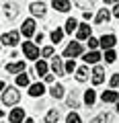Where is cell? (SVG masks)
Here are the masks:
<instances>
[{"label": "cell", "instance_id": "e575fe53", "mask_svg": "<svg viewBox=\"0 0 119 123\" xmlns=\"http://www.w3.org/2000/svg\"><path fill=\"white\" fill-rule=\"evenodd\" d=\"M53 80H56V76H53V74H47V76H45V82H49V84H51Z\"/></svg>", "mask_w": 119, "mask_h": 123}, {"label": "cell", "instance_id": "8992f818", "mask_svg": "<svg viewBox=\"0 0 119 123\" xmlns=\"http://www.w3.org/2000/svg\"><path fill=\"white\" fill-rule=\"evenodd\" d=\"M8 121L10 123H23V121H25V109H21V107L13 109L10 115H8Z\"/></svg>", "mask_w": 119, "mask_h": 123}, {"label": "cell", "instance_id": "44dd1931", "mask_svg": "<svg viewBox=\"0 0 119 123\" xmlns=\"http://www.w3.org/2000/svg\"><path fill=\"white\" fill-rule=\"evenodd\" d=\"M109 18H111V12H109L107 8H103V10H99V12H97V18H94V21L101 25V23H107Z\"/></svg>", "mask_w": 119, "mask_h": 123}, {"label": "cell", "instance_id": "60d3db41", "mask_svg": "<svg viewBox=\"0 0 119 123\" xmlns=\"http://www.w3.org/2000/svg\"><path fill=\"white\" fill-rule=\"evenodd\" d=\"M2 115H4V111H2V109H0V117H2Z\"/></svg>", "mask_w": 119, "mask_h": 123}, {"label": "cell", "instance_id": "277c9868", "mask_svg": "<svg viewBox=\"0 0 119 123\" xmlns=\"http://www.w3.org/2000/svg\"><path fill=\"white\" fill-rule=\"evenodd\" d=\"M19 37H21L19 31H8V33H4V35L0 37V41L4 45H8V47H14V45L19 43Z\"/></svg>", "mask_w": 119, "mask_h": 123}, {"label": "cell", "instance_id": "4316f807", "mask_svg": "<svg viewBox=\"0 0 119 123\" xmlns=\"http://www.w3.org/2000/svg\"><path fill=\"white\" fill-rule=\"evenodd\" d=\"M115 60H117V53H115L113 49H107V51H105V62H107V64H113Z\"/></svg>", "mask_w": 119, "mask_h": 123}, {"label": "cell", "instance_id": "3957f363", "mask_svg": "<svg viewBox=\"0 0 119 123\" xmlns=\"http://www.w3.org/2000/svg\"><path fill=\"white\" fill-rule=\"evenodd\" d=\"M23 53H25L27 60H37V57H39V49H37V45L31 43V41H25V43H23Z\"/></svg>", "mask_w": 119, "mask_h": 123}, {"label": "cell", "instance_id": "ac0fdd59", "mask_svg": "<svg viewBox=\"0 0 119 123\" xmlns=\"http://www.w3.org/2000/svg\"><path fill=\"white\" fill-rule=\"evenodd\" d=\"M49 94H51L53 98H64V86L62 84H53L51 90H49Z\"/></svg>", "mask_w": 119, "mask_h": 123}, {"label": "cell", "instance_id": "8fae6325", "mask_svg": "<svg viewBox=\"0 0 119 123\" xmlns=\"http://www.w3.org/2000/svg\"><path fill=\"white\" fill-rule=\"evenodd\" d=\"M25 70V60H19V62H13V64H8L6 66V72H10V74H21V72Z\"/></svg>", "mask_w": 119, "mask_h": 123}, {"label": "cell", "instance_id": "74e56055", "mask_svg": "<svg viewBox=\"0 0 119 123\" xmlns=\"http://www.w3.org/2000/svg\"><path fill=\"white\" fill-rule=\"evenodd\" d=\"M82 17H84V21H90V17H93V14L88 12V10H84V14H82Z\"/></svg>", "mask_w": 119, "mask_h": 123}, {"label": "cell", "instance_id": "7a4b0ae2", "mask_svg": "<svg viewBox=\"0 0 119 123\" xmlns=\"http://www.w3.org/2000/svg\"><path fill=\"white\" fill-rule=\"evenodd\" d=\"M64 55L66 57H78V55H82V43H78V41H72V43H68L66 45V49H64Z\"/></svg>", "mask_w": 119, "mask_h": 123}, {"label": "cell", "instance_id": "6da1fadb", "mask_svg": "<svg viewBox=\"0 0 119 123\" xmlns=\"http://www.w3.org/2000/svg\"><path fill=\"white\" fill-rule=\"evenodd\" d=\"M21 101V92L17 90L14 86H6V90H2V103L6 107H13Z\"/></svg>", "mask_w": 119, "mask_h": 123}, {"label": "cell", "instance_id": "d590c367", "mask_svg": "<svg viewBox=\"0 0 119 123\" xmlns=\"http://www.w3.org/2000/svg\"><path fill=\"white\" fill-rule=\"evenodd\" d=\"M113 17H117V18H119V2L115 4V8H113Z\"/></svg>", "mask_w": 119, "mask_h": 123}, {"label": "cell", "instance_id": "83f0119b", "mask_svg": "<svg viewBox=\"0 0 119 123\" xmlns=\"http://www.w3.org/2000/svg\"><path fill=\"white\" fill-rule=\"evenodd\" d=\"M90 123H111V115H107V113L105 115H99V117H94Z\"/></svg>", "mask_w": 119, "mask_h": 123}, {"label": "cell", "instance_id": "f1b7e54d", "mask_svg": "<svg viewBox=\"0 0 119 123\" xmlns=\"http://www.w3.org/2000/svg\"><path fill=\"white\" fill-rule=\"evenodd\" d=\"M66 123H82V121H80V115L78 113H70L66 117Z\"/></svg>", "mask_w": 119, "mask_h": 123}, {"label": "cell", "instance_id": "52a82bcc", "mask_svg": "<svg viewBox=\"0 0 119 123\" xmlns=\"http://www.w3.org/2000/svg\"><path fill=\"white\" fill-rule=\"evenodd\" d=\"M103 80H105V68L97 64L94 70H93V84H94V86H99V84H103Z\"/></svg>", "mask_w": 119, "mask_h": 123}, {"label": "cell", "instance_id": "ba28073f", "mask_svg": "<svg viewBox=\"0 0 119 123\" xmlns=\"http://www.w3.org/2000/svg\"><path fill=\"white\" fill-rule=\"evenodd\" d=\"M21 33H23L25 37L35 35V21H33V18H27V21L23 23V27H21Z\"/></svg>", "mask_w": 119, "mask_h": 123}, {"label": "cell", "instance_id": "e0dca14e", "mask_svg": "<svg viewBox=\"0 0 119 123\" xmlns=\"http://www.w3.org/2000/svg\"><path fill=\"white\" fill-rule=\"evenodd\" d=\"M82 60L86 62V64H94V66H97L99 60H101V53H99V51H88V53H84Z\"/></svg>", "mask_w": 119, "mask_h": 123}, {"label": "cell", "instance_id": "9a60e30c", "mask_svg": "<svg viewBox=\"0 0 119 123\" xmlns=\"http://www.w3.org/2000/svg\"><path fill=\"white\" fill-rule=\"evenodd\" d=\"M101 101L103 103H119V94L115 90H105L101 94Z\"/></svg>", "mask_w": 119, "mask_h": 123}, {"label": "cell", "instance_id": "836d02e7", "mask_svg": "<svg viewBox=\"0 0 119 123\" xmlns=\"http://www.w3.org/2000/svg\"><path fill=\"white\" fill-rule=\"evenodd\" d=\"M97 45H99V39H94V37H90V39H88V47L93 49V51H94V47H97Z\"/></svg>", "mask_w": 119, "mask_h": 123}, {"label": "cell", "instance_id": "30bf717a", "mask_svg": "<svg viewBox=\"0 0 119 123\" xmlns=\"http://www.w3.org/2000/svg\"><path fill=\"white\" fill-rule=\"evenodd\" d=\"M76 35H78V39H80V41L90 39V27H88V23H82V25H78V29H76Z\"/></svg>", "mask_w": 119, "mask_h": 123}, {"label": "cell", "instance_id": "4fadbf2b", "mask_svg": "<svg viewBox=\"0 0 119 123\" xmlns=\"http://www.w3.org/2000/svg\"><path fill=\"white\" fill-rule=\"evenodd\" d=\"M51 70H53L56 76H64V64H62V60H60L57 55L51 57Z\"/></svg>", "mask_w": 119, "mask_h": 123}, {"label": "cell", "instance_id": "f35d334b", "mask_svg": "<svg viewBox=\"0 0 119 123\" xmlns=\"http://www.w3.org/2000/svg\"><path fill=\"white\" fill-rule=\"evenodd\" d=\"M4 90V82H2V80H0V92Z\"/></svg>", "mask_w": 119, "mask_h": 123}, {"label": "cell", "instance_id": "603a6c76", "mask_svg": "<svg viewBox=\"0 0 119 123\" xmlns=\"http://www.w3.org/2000/svg\"><path fill=\"white\" fill-rule=\"evenodd\" d=\"M57 119H60V111H56V109L47 111V115H45V123H57Z\"/></svg>", "mask_w": 119, "mask_h": 123}, {"label": "cell", "instance_id": "4dcf8cb0", "mask_svg": "<svg viewBox=\"0 0 119 123\" xmlns=\"http://www.w3.org/2000/svg\"><path fill=\"white\" fill-rule=\"evenodd\" d=\"M66 103H68V107H72V109H76V107H78V98H76V94H70Z\"/></svg>", "mask_w": 119, "mask_h": 123}, {"label": "cell", "instance_id": "d6986e66", "mask_svg": "<svg viewBox=\"0 0 119 123\" xmlns=\"http://www.w3.org/2000/svg\"><path fill=\"white\" fill-rule=\"evenodd\" d=\"M94 101H97V92H94L93 88L84 90V103H86V105H94Z\"/></svg>", "mask_w": 119, "mask_h": 123}, {"label": "cell", "instance_id": "5b68a950", "mask_svg": "<svg viewBox=\"0 0 119 123\" xmlns=\"http://www.w3.org/2000/svg\"><path fill=\"white\" fill-rule=\"evenodd\" d=\"M115 43H117V37H115V35H103L101 39H99V45H101L105 51H107V49H113Z\"/></svg>", "mask_w": 119, "mask_h": 123}, {"label": "cell", "instance_id": "7402d4cb", "mask_svg": "<svg viewBox=\"0 0 119 123\" xmlns=\"http://www.w3.org/2000/svg\"><path fill=\"white\" fill-rule=\"evenodd\" d=\"M35 72L39 76H47V62H43V60H39L35 64Z\"/></svg>", "mask_w": 119, "mask_h": 123}, {"label": "cell", "instance_id": "ffe728a7", "mask_svg": "<svg viewBox=\"0 0 119 123\" xmlns=\"http://www.w3.org/2000/svg\"><path fill=\"white\" fill-rule=\"evenodd\" d=\"M76 80H78V82H86L88 80V68L86 66H82V68L76 70Z\"/></svg>", "mask_w": 119, "mask_h": 123}, {"label": "cell", "instance_id": "d6a6232c", "mask_svg": "<svg viewBox=\"0 0 119 123\" xmlns=\"http://www.w3.org/2000/svg\"><path fill=\"white\" fill-rule=\"evenodd\" d=\"M117 86H119V74H113V76H111V90L117 88Z\"/></svg>", "mask_w": 119, "mask_h": 123}, {"label": "cell", "instance_id": "cb8c5ba5", "mask_svg": "<svg viewBox=\"0 0 119 123\" xmlns=\"http://www.w3.org/2000/svg\"><path fill=\"white\" fill-rule=\"evenodd\" d=\"M17 86H31V82H29V76H27L25 72H21V74L17 76Z\"/></svg>", "mask_w": 119, "mask_h": 123}, {"label": "cell", "instance_id": "ab89813d", "mask_svg": "<svg viewBox=\"0 0 119 123\" xmlns=\"http://www.w3.org/2000/svg\"><path fill=\"white\" fill-rule=\"evenodd\" d=\"M23 123H35V121H33V119H25Z\"/></svg>", "mask_w": 119, "mask_h": 123}, {"label": "cell", "instance_id": "5bb4252c", "mask_svg": "<svg viewBox=\"0 0 119 123\" xmlns=\"http://www.w3.org/2000/svg\"><path fill=\"white\" fill-rule=\"evenodd\" d=\"M51 6L57 10V12H68V10L72 8V4L68 2V0H53V2H51Z\"/></svg>", "mask_w": 119, "mask_h": 123}, {"label": "cell", "instance_id": "484cf974", "mask_svg": "<svg viewBox=\"0 0 119 123\" xmlns=\"http://www.w3.org/2000/svg\"><path fill=\"white\" fill-rule=\"evenodd\" d=\"M78 29V21L76 18H68L66 21V33H72V31Z\"/></svg>", "mask_w": 119, "mask_h": 123}, {"label": "cell", "instance_id": "7c38bea8", "mask_svg": "<svg viewBox=\"0 0 119 123\" xmlns=\"http://www.w3.org/2000/svg\"><path fill=\"white\" fill-rule=\"evenodd\" d=\"M33 17H45V2H31L29 4Z\"/></svg>", "mask_w": 119, "mask_h": 123}, {"label": "cell", "instance_id": "d4e9b609", "mask_svg": "<svg viewBox=\"0 0 119 123\" xmlns=\"http://www.w3.org/2000/svg\"><path fill=\"white\" fill-rule=\"evenodd\" d=\"M49 37H51L53 43H60V41H62V37H64V31H62V29H53Z\"/></svg>", "mask_w": 119, "mask_h": 123}, {"label": "cell", "instance_id": "9c48e42d", "mask_svg": "<svg viewBox=\"0 0 119 123\" xmlns=\"http://www.w3.org/2000/svg\"><path fill=\"white\" fill-rule=\"evenodd\" d=\"M19 4L17 2H4V14H6V18H17V14H19Z\"/></svg>", "mask_w": 119, "mask_h": 123}, {"label": "cell", "instance_id": "2e32d148", "mask_svg": "<svg viewBox=\"0 0 119 123\" xmlns=\"http://www.w3.org/2000/svg\"><path fill=\"white\" fill-rule=\"evenodd\" d=\"M43 92H45L43 82H35V84H31V86H29V94H31V97H41Z\"/></svg>", "mask_w": 119, "mask_h": 123}, {"label": "cell", "instance_id": "f546056e", "mask_svg": "<svg viewBox=\"0 0 119 123\" xmlns=\"http://www.w3.org/2000/svg\"><path fill=\"white\" fill-rule=\"evenodd\" d=\"M74 70H76V64H74V60H68V62H66V66H64V72L72 74Z\"/></svg>", "mask_w": 119, "mask_h": 123}, {"label": "cell", "instance_id": "1f68e13d", "mask_svg": "<svg viewBox=\"0 0 119 123\" xmlns=\"http://www.w3.org/2000/svg\"><path fill=\"white\" fill-rule=\"evenodd\" d=\"M41 53H43V57H53V47H51V45H47V47H43V51H41Z\"/></svg>", "mask_w": 119, "mask_h": 123}, {"label": "cell", "instance_id": "8d00e7d4", "mask_svg": "<svg viewBox=\"0 0 119 123\" xmlns=\"http://www.w3.org/2000/svg\"><path fill=\"white\" fill-rule=\"evenodd\" d=\"M35 41H37V43H41V41H43V33H37V35H35Z\"/></svg>", "mask_w": 119, "mask_h": 123}]
</instances>
